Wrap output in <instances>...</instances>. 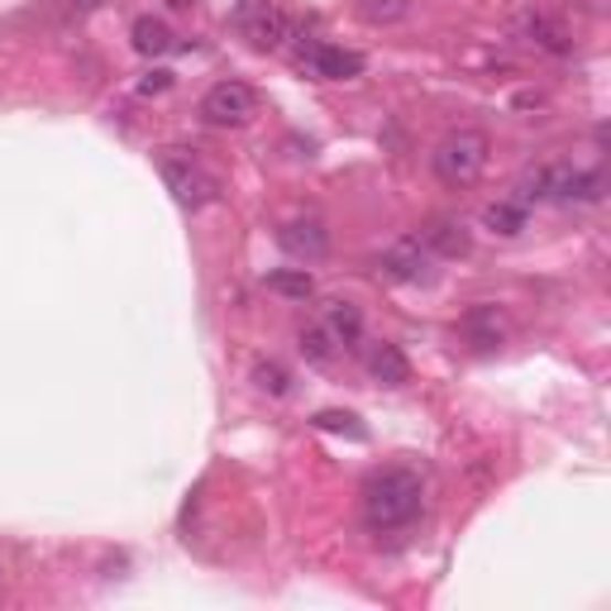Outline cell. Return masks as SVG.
<instances>
[{
	"instance_id": "1",
	"label": "cell",
	"mask_w": 611,
	"mask_h": 611,
	"mask_svg": "<svg viewBox=\"0 0 611 611\" xmlns=\"http://www.w3.org/2000/svg\"><path fill=\"white\" fill-rule=\"evenodd\" d=\"M426 512V483L411 469H383L363 483V521L368 530H406Z\"/></svg>"
},
{
	"instance_id": "2",
	"label": "cell",
	"mask_w": 611,
	"mask_h": 611,
	"mask_svg": "<svg viewBox=\"0 0 611 611\" xmlns=\"http://www.w3.org/2000/svg\"><path fill=\"white\" fill-rule=\"evenodd\" d=\"M487 153H492V143L483 129H454V135L440 139V149L430 153V168L444 186H473L487 168Z\"/></svg>"
},
{
	"instance_id": "3",
	"label": "cell",
	"mask_w": 611,
	"mask_h": 611,
	"mask_svg": "<svg viewBox=\"0 0 611 611\" xmlns=\"http://www.w3.org/2000/svg\"><path fill=\"white\" fill-rule=\"evenodd\" d=\"M235 24H239V34L249 39V49H258V53H278L297 29L292 14H287L282 6H268V0H244Z\"/></svg>"
},
{
	"instance_id": "4",
	"label": "cell",
	"mask_w": 611,
	"mask_h": 611,
	"mask_svg": "<svg viewBox=\"0 0 611 611\" xmlns=\"http://www.w3.org/2000/svg\"><path fill=\"white\" fill-rule=\"evenodd\" d=\"M254 110H258V96H254V86L249 82H215L206 96H201V120L215 125V129H239V125H249L254 120Z\"/></svg>"
},
{
	"instance_id": "5",
	"label": "cell",
	"mask_w": 611,
	"mask_h": 611,
	"mask_svg": "<svg viewBox=\"0 0 611 611\" xmlns=\"http://www.w3.org/2000/svg\"><path fill=\"white\" fill-rule=\"evenodd\" d=\"M297 67L311 72V77H320V82H354V77H363V53H354V49H334V43L311 39V43H306V49L297 53Z\"/></svg>"
},
{
	"instance_id": "6",
	"label": "cell",
	"mask_w": 611,
	"mask_h": 611,
	"mask_svg": "<svg viewBox=\"0 0 611 611\" xmlns=\"http://www.w3.org/2000/svg\"><path fill=\"white\" fill-rule=\"evenodd\" d=\"M278 249L287 258H297V264H325L330 258V229L315 221V215H297V221H287L278 229Z\"/></svg>"
},
{
	"instance_id": "7",
	"label": "cell",
	"mask_w": 611,
	"mask_h": 611,
	"mask_svg": "<svg viewBox=\"0 0 611 611\" xmlns=\"http://www.w3.org/2000/svg\"><path fill=\"white\" fill-rule=\"evenodd\" d=\"M163 182H168V192L178 196V206H186V211L206 206L215 196V182L192 163V158H163Z\"/></svg>"
},
{
	"instance_id": "8",
	"label": "cell",
	"mask_w": 611,
	"mask_h": 611,
	"mask_svg": "<svg viewBox=\"0 0 611 611\" xmlns=\"http://www.w3.org/2000/svg\"><path fill=\"white\" fill-rule=\"evenodd\" d=\"M377 268H383L387 278H397V282H426L430 278V249L416 235H406L397 244H387L383 258H377Z\"/></svg>"
},
{
	"instance_id": "9",
	"label": "cell",
	"mask_w": 611,
	"mask_h": 611,
	"mask_svg": "<svg viewBox=\"0 0 611 611\" xmlns=\"http://www.w3.org/2000/svg\"><path fill=\"white\" fill-rule=\"evenodd\" d=\"M516 34L526 39V43H535V49H545V53H559V57L574 49L569 29H564L559 20H549V14H540V10L521 14V20H516Z\"/></svg>"
},
{
	"instance_id": "10",
	"label": "cell",
	"mask_w": 611,
	"mask_h": 611,
	"mask_svg": "<svg viewBox=\"0 0 611 611\" xmlns=\"http://www.w3.org/2000/svg\"><path fill=\"white\" fill-rule=\"evenodd\" d=\"M368 377L377 387H406L411 383V363H406V354L397 344H373V354H368Z\"/></svg>"
},
{
	"instance_id": "11",
	"label": "cell",
	"mask_w": 611,
	"mask_h": 611,
	"mask_svg": "<svg viewBox=\"0 0 611 611\" xmlns=\"http://www.w3.org/2000/svg\"><path fill=\"white\" fill-rule=\"evenodd\" d=\"M416 239L426 244L430 254H440V258H463V254H469V244H473L469 229H463L459 221H430Z\"/></svg>"
},
{
	"instance_id": "12",
	"label": "cell",
	"mask_w": 611,
	"mask_h": 611,
	"mask_svg": "<svg viewBox=\"0 0 611 611\" xmlns=\"http://www.w3.org/2000/svg\"><path fill=\"white\" fill-rule=\"evenodd\" d=\"M325 330L334 334V344H340V349H354L363 340V311L354 301H330L325 306Z\"/></svg>"
},
{
	"instance_id": "13",
	"label": "cell",
	"mask_w": 611,
	"mask_h": 611,
	"mask_svg": "<svg viewBox=\"0 0 611 611\" xmlns=\"http://www.w3.org/2000/svg\"><path fill=\"white\" fill-rule=\"evenodd\" d=\"M129 39H135V49H139L143 57H163V53H172V29H168L163 20H153V14H139L135 29H129Z\"/></svg>"
},
{
	"instance_id": "14",
	"label": "cell",
	"mask_w": 611,
	"mask_h": 611,
	"mask_svg": "<svg viewBox=\"0 0 611 611\" xmlns=\"http://www.w3.org/2000/svg\"><path fill=\"white\" fill-rule=\"evenodd\" d=\"M463 330H469V340L478 349H497L502 344V315L497 306H478V311L463 315Z\"/></svg>"
},
{
	"instance_id": "15",
	"label": "cell",
	"mask_w": 611,
	"mask_h": 611,
	"mask_svg": "<svg viewBox=\"0 0 611 611\" xmlns=\"http://www.w3.org/2000/svg\"><path fill=\"white\" fill-rule=\"evenodd\" d=\"M268 292H278L287 301H311L315 297V278L306 268H282V272H272V278H268Z\"/></svg>"
},
{
	"instance_id": "16",
	"label": "cell",
	"mask_w": 611,
	"mask_h": 611,
	"mask_svg": "<svg viewBox=\"0 0 611 611\" xmlns=\"http://www.w3.org/2000/svg\"><path fill=\"white\" fill-rule=\"evenodd\" d=\"M297 344H301V354H306V363H334V354H340V344H334V334L325 330V325H306L301 334H297Z\"/></svg>"
},
{
	"instance_id": "17",
	"label": "cell",
	"mask_w": 611,
	"mask_h": 611,
	"mask_svg": "<svg viewBox=\"0 0 611 611\" xmlns=\"http://www.w3.org/2000/svg\"><path fill=\"white\" fill-rule=\"evenodd\" d=\"M487 229H497V235H521L526 229V206L521 201H497V206H487Z\"/></svg>"
},
{
	"instance_id": "18",
	"label": "cell",
	"mask_w": 611,
	"mask_h": 611,
	"mask_svg": "<svg viewBox=\"0 0 611 611\" xmlns=\"http://www.w3.org/2000/svg\"><path fill=\"white\" fill-rule=\"evenodd\" d=\"M254 383L264 387L268 397H287V387H292V373H287L282 363L268 358V363H258V368H254Z\"/></svg>"
},
{
	"instance_id": "19",
	"label": "cell",
	"mask_w": 611,
	"mask_h": 611,
	"mask_svg": "<svg viewBox=\"0 0 611 611\" xmlns=\"http://www.w3.org/2000/svg\"><path fill=\"white\" fill-rule=\"evenodd\" d=\"M311 426H315V430H334V435H349V440H363V435H368V430L358 426V416H349V411H320V416L311 420Z\"/></svg>"
},
{
	"instance_id": "20",
	"label": "cell",
	"mask_w": 611,
	"mask_h": 611,
	"mask_svg": "<svg viewBox=\"0 0 611 611\" xmlns=\"http://www.w3.org/2000/svg\"><path fill=\"white\" fill-rule=\"evenodd\" d=\"M406 10H411V0H368V6H363V20L392 24V20H401Z\"/></svg>"
},
{
	"instance_id": "21",
	"label": "cell",
	"mask_w": 611,
	"mask_h": 611,
	"mask_svg": "<svg viewBox=\"0 0 611 611\" xmlns=\"http://www.w3.org/2000/svg\"><path fill=\"white\" fill-rule=\"evenodd\" d=\"M168 86H172V72H149V77L139 82V92L153 96V92H168Z\"/></svg>"
},
{
	"instance_id": "22",
	"label": "cell",
	"mask_w": 611,
	"mask_h": 611,
	"mask_svg": "<svg viewBox=\"0 0 611 611\" xmlns=\"http://www.w3.org/2000/svg\"><path fill=\"white\" fill-rule=\"evenodd\" d=\"M168 6H172V10H186V6H192V0H168Z\"/></svg>"
}]
</instances>
